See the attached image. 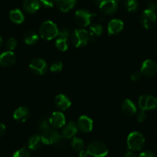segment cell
<instances>
[{
    "label": "cell",
    "instance_id": "cell-1",
    "mask_svg": "<svg viewBox=\"0 0 157 157\" xmlns=\"http://www.w3.org/2000/svg\"><path fill=\"white\" fill-rule=\"evenodd\" d=\"M59 29L52 21H46L39 28V36L45 40H52L58 36Z\"/></svg>",
    "mask_w": 157,
    "mask_h": 157
},
{
    "label": "cell",
    "instance_id": "cell-2",
    "mask_svg": "<svg viewBox=\"0 0 157 157\" xmlns=\"http://www.w3.org/2000/svg\"><path fill=\"white\" fill-rule=\"evenodd\" d=\"M88 155L93 157H105L108 154V148L105 143L100 141H93L89 144L86 148Z\"/></svg>",
    "mask_w": 157,
    "mask_h": 157
},
{
    "label": "cell",
    "instance_id": "cell-3",
    "mask_svg": "<svg viewBox=\"0 0 157 157\" xmlns=\"http://www.w3.org/2000/svg\"><path fill=\"white\" fill-rule=\"evenodd\" d=\"M127 146L130 150L140 151L144 147L145 138L140 132H132L127 137Z\"/></svg>",
    "mask_w": 157,
    "mask_h": 157
},
{
    "label": "cell",
    "instance_id": "cell-4",
    "mask_svg": "<svg viewBox=\"0 0 157 157\" xmlns=\"http://www.w3.org/2000/svg\"><path fill=\"white\" fill-rule=\"evenodd\" d=\"M90 33L86 29H75L72 33V42L76 48H81L86 46L88 42L90 41Z\"/></svg>",
    "mask_w": 157,
    "mask_h": 157
},
{
    "label": "cell",
    "instance_id": "cell-5",
    "mask_svg": "<svg viewBox=\"0 0 157 157\" xmlns=\"http://www.w3.org/2000/svg\"><path fill=\"white\" fill-rule=\"evenodd\" d=\"M94 16H96L95 13H91L85 9H81L75 12V21L79 26L86 27L90 25Z\"/></svg>",
    "mask_w": 157,
    "mask_h": 157
},
{
    "label": "cell",
    "instance_id": "cell-6",
    "mask_svg": "<svg viewBox=\"0 0 157 157\" xmlns=\"http://www.w3.org/2000/svg\"><path fill=\"white\" fill-rule=\"evenodd\" d=\"M140 22L146 29L153 28L156 22V15L155 12L149 9L144 10L140 16Z\"/></svg>",
    "mask_w": 157,
    "mask_h": 157
},
{
    "label": "cell",
    "instance_id": "cell-7",
    "mask_svg": "<svg viewBox=\"0 0 157 157\" xmlns=\"http://www.w3.org/2000/svg\"><path fill=\"white\" fill-rule=\"evenodd\" d=\"M139 106L141 110L148 111L157 108V99L151 95H143L139 99Z\"/></svg>",
    "mask_w": 157,
    "mask_h": 157
},
{
    "label": "cell",
    "instance_id": "cell-8",
    "mask_svg": "<svg viewBox=\"0 0 157 157\" xmlns=\"http://www.w3.org/2000/svg\"><path fill=\"white\" fill-rule=\"evenodd\" d=\"M40 136H41L43 143L46 145H51L55 144L61 138L62 135H60L53 128H48L46 130L43 131V133Z\"/></svg>",
    "mask_w": 157,
    "mask_h": 157
},
{
    "label": "cell",
    "instance_id": "cell-9",
    "mask_svg": "<svg viewBox=\"0 0 157 157\" xmlns=\"http://www.w3.org/2000/svg\"><path fill=\"white\" fill-rule=\"evenodd\" d=\"M29 69L36 75H43L47 72V63L42 59H35L30 63Z\"/></svg>",
    "mask_w": 157,
    "mask_h": 157
},
{
    "label": "cell",
    "instance_id": "cell-10",
    "mask_svg": "<svg viewBox=\"0 0 157 157\" xmlns=\"http://www.w3.org/2000/svg\"><path fill=\"white\" fill-rule=\"evenodd\" d=\"M99 10L104 15L111 16L118 10V3L116 0H103L99 4Z\"/></svg>",
    "mask_w": 157,
    "mask_h": 157
},
{
    "label": "cell",
    "instance_id": "cell-11",
    "mask_svg": "<svg viewBox=\"0 0 157 157\" xmlns=\"http://www.w3.org/2000/svg\"><path fill=\"white\" fill-rule=\"evenodd\" d=\"M157 72V64L152 59H146L142 64L141 73L148 77L155 75Z\"/></svg>",
    "mask_w": 157,
    "mask_h": 157
},
{
    "label": "cell",
    "instance_id": "cell-12",
    "mask_svg": "<svg viewBox=\"0 0 157 157\" xmlns=\"http://www.w3.org/2000/svg\"><path fill=\"white\" fill-rule=\"evenodd\" d=\"M49 123L52 127L62 128L66 125V117L61 112H54L49 117Z\"/></svg>",
    "mask_w": 157,
    "mask_h": 157
},
{
    "label": "cell",
    "instance_id": "cell-13",
    "mask_svg": "<svg viewBox=\"0 0 157 157\" xmlns=\"http://www.w3.org/2000/svg\"><path fill=\"white\" fill-rule=\"evenodd\" d=\"M78 129L82 132H90L93 130V122L91 118L87 116H81L78 118V123H77Z\"/></svg>",
    "mask_w": 157,
    "mask_h": 157
},
{
    "label": "cell",
    "instance_id": "cell-14",
    "mask_svg": "<svg viewBox=\"0 0 157 157\" xmlns=\"http://www.w3.org/2000/svg\"><path fill=\"white\" fill-rule=\"evenodd\" d=\"M16 57L13 51H6L0 55V66L2 67H9L16 63Z\"/></svg>",
    "mask_w": 157,
    "mask_h": 157
},
{
    "label": "cell",
    "instance_id": "cell-15",
    "mask_svg": "<svg viewBox=\"0 0 157 157\" xmlns=\"http://www.w3.org/2000/svg\"><path fill=\"white\" fill-rule=\"evenodd\" d=\"M30 116V111L28 107L20 106L15 110L13 113V118L19 123H25L28 120Z\"/></svg>",
    "mask_w": 157,
    "mask_h": 157
},
{
    "label": "cell",
    "instance_id": "cell-16",
    "mask_svg": "<svg viewBox=\"0 0 157 157\" xmlns=\"http://www.w3.org/2000/svg\"><path fill=\"white\" fill-rule=\"evenodd\" d=\"M124 28V23L122 20L118 19H112L108 24L107 30L109 35H116L123 31Z\"/></svg>",
    "mask_w": 157,
    "mask_h": 157
},
{
    "label": "cell",
    "instance_id": "cell-17",
    "mask_svg": "<svg viewBox=\"0 0 157 157\" xmlns=\"http://www.w3.org/2000/svg\"><path fill=\"white\" fill-rule=\"evenodd\" d=\"M77 132H78L77 125L73 122H69L63 126V131H62V136L66 140H69L75 136Z\"/></svg>",
    "mask_w": 157,
    "mask_h": 157
},
{
    "label": "cell",
    "instance_id": "cell-18",
    "mask_svg": "<svg viewBox=\"0 0 157 157\" xmlns=\"http://www.w3.org/2000/svg\"><path fill=\"white\" fill-rule=\"evenodd\" d=\"M40 5L39 0H24L22 7L27 13L33 14L39 10Z\"/></svg>",
    "mask_w": 157,
    "mask_h": 157
},
{
    "label": "cell",
    "instance_id": "cell-19",
    "mask_svg": "<svg viewBox=\"0 0 157 157\" xmlns=\"http://www.w3.org/2000/svg\"><path fill=\"white\" fill-rule=\"evenodd\" d=\"M55 104L57 108L64 111L71 106V101L64 94H59L55 98Z\"/></svg>",
    "mask_w": 157,
    "mask_h": 157
},
{
    "label": "cell",
    "instance_id": "cell-20",
    "mask_svg": "<svg viewBox=\"0 0 157 157\" xmlns=\"http://www.w3.org/2000/svg\"><path fill=\"white\" fill-rule=\"evenodd\" d=\"M56 3L60 11L68 13L75 7L76 0H56Z\"/></svg>",
    "mask_w": 157,
    "mask_h": 157
},
{
    "label": "cell",
    "instance_id": "cell-21",
    "mask_svg": "<svg viewBox=\"0 0 157 157\" xmlns=\"http://www.w3.org/2000/svg\"><path fill=\"white\" fill-rule=\"evenodd\" d=\"M122 110L123 113L128 116H132L136 113V107L132 100L126 99L122 104Z\"/></svg>",
    "mask_w": 157,
    "mask_h": 157
},
{
    "label": "cell",
    "instance_id": "cell-22",
    "mask_svg": "<svg viewBox=\"0 0 157 157\" xmlns=\"http://www.w3.org/2000/svg\"><path fill=\"white\" fill-rule=\"evenodd\" d=\"M42 143L43 142H42L41 136L37 134H34L29 138L27 146L29 149L31 150H36L41 146Z\"/></svg>",
    "mask_w": 157,
    "mask_h": 157
},
{
    "label": "cell",
    "instance_id": "cell-23",
    "mask_svg": "<svg viewBox=\"0 0 157 157\" xmlns=\"http://www.w3.org/2000/svg\"><path fill=\"white\" fill-rule=\"evenodd\" d=\"M10 18L12 22L16 24L22 23L24 22V19H25L23 13L19 9H15V10H11L10 13Z\"/></svg>",
    "mask_w": 157,
    "mask_h": 157
},
{
    "label": "cell",
    "instance_id": "cell-24",
    "mask_svg": "<svg viewBox=\"0 0 157 157\" xmlns=\"http://www.w3.org/2000/svg\"><path fill=\"white\" fill-rule=\"evenodd\" d=\"M39 35L36 33L35 31L33 30H29V31H27L26 33L24 35V42L26 43L27 45H34L39 41Z\"/></svg>",
    "mask_w": 157,
    "mask_h": 157
},
{
    "label": "cell",
    "instance_id": "cell-25",
    "mask_svg": "<svg viewBox=\"0 0 157 157\" xmlns=\"http://www.w3.org/2000/svg\"><path fill=\"white\" fill-rule=\"evenodd\" d=\"M103 32V28H102V25L99 23H95L92 25L90 27V37H98L100 36L102 34Z\"/></svg>",
    "mask_w": 157,
    "mask_h": 157
},
{
    "label": "cell",
    "instance_id": "cell-26",
    "mask_svg": "<svg viewBox=\"0 0 157 157\" xmlns=\"http://www.w3.org/2000/svg\"><path fill=\"white\" fill-rule=\"evenodd\" d=\"M71 146H72V149L77 152H81L84 149V146H85V143L84 141L81 138L78 137H74L71 141Z\"/></svg>",
    "mask_w": 157,
    "mask_h": 157
},
{
    "label": "cell",
    "instance_id": "cell-27",
    "mask_svg": "<svg viewBox=\"0 0 157 157\" xmlns=\"http://www.w3.org/2000/svg\"><path fill=\"white\" fill-rule=\"evenodd\" d=\"M124 7L128 12H136L138 10L139 4L136 0H125Z\"/></svg>",
    "mask_w": 157,
    "mask_h": 157
},
{
    "label": "cell",
    "instance_id": "cell-28",
    "mask_svg": "<svg viewBox=\"0 0 157 157\" xmlns=\"http://www.w3.org/2000/svg\"><path fill=\"white\" fill-rule=\"evenodd\" d=\"M56 46L57 49L61 52H65L68 49V41L67 39H62V38H58L56 41Z\"/></svg>",
    "mask_w": 157,
    "mask_h": 157
},
{
    "label": "cell",
    "instance_id": "cell-29",
    "mask_svg": "<svg viewBox=\"0 0 157 157\" xmlns=\"http://www.w3.org/2000/svg\"><path fill=\"white\" fill-rule=\"evenodd\" d=\"M13 157H31L30 152L25 148H22L15 152Z\"/></svg>",
    "mask_w": 157,
    "mask_h": 157
},
{
    "label": "cell",
    "instance_id": "cell-30",
    "mask_svg": "<svg viewBox=\"0 0 157 157\" xmlns=\"http://www.w3.org/2000/svg\"><path fill=\"white\" fill-rule=\"evenodd\" d=\"M69 35H70V31L66 27H62V28L59 29L58 36L59 38H62V39H67L69 38Z\"/></svg>",
    "mask_w": 157,
    "mask_h": 157
},
{
    "label": "cell",
    "instance_id": "cell-31",
    "mask_svg": "<svg viewBox=\"0 0 157 157\" xmlns=\"http://www.w3.org/2000/svg\"><path fill=\"white\" fill-rule=\"evenodd\" d=\"M17 46V41L15 38L11 37L7 40L6 42V47L10 51H13L16 49Z\"/></svg>",
    "mask_w": 157,
    "mask_h": 157
},
{
    "label": "cell",
    "instance_id": "cell-32",
    "mask_svg": "<svg viewBox=\"0 0 157 157\" xmlns=\"http://www.w3.org/2000/svg\"><path fill=\"white\" fill-rule=\"evenodd\" d=\"M62 69H63V63L61 62H55L50 66V70L56 73L61 72Z\"/></svg>",
    "mask_w": 157,
    "mask_h": 157
},
{
    "label": "cell",
    "instance_id": "cell-33",
    "mask_svg": "<svg viewBox=\"0 0 157 157\" xmlns=\"http://www.w3.org/2000/svg\"><path fill=\"white\" fill-rule=\"evenodd\" d=\"M56 146L57 148H59V149H64L65 148L67 147V143H66V139L63 138V136H61V138L59 139V140H58V141L56 142V143H55Z\"/></svg>",
    "mask_w": 157,
    "mask_h": 157
},
{
    "label": "cell",
    "instance_id": "cell-34",
    "mask_svg": "<svg viewBox=\"0 0 157 157\" xmlns=\"http://www.w3.org/2000/svg\"><path fill=\"white\" fill-rule=\"evenodd\" d=\"M49 123L46 120V119H42L39 123V129L42 131H44L47 129L49 127Z\"/></svg>",
    "mask_w": 157,
    "mask_h": 157
},
{
    "label": "cell",
    "instance_id": "cell-35",
    "mask_svg": "<svg viewBox=\"0 0 157 157\" xmlns=\"http://www.w3.org/2000/svg\"><path fill=\"white\" fill-rule=\"evenodd\" d=\"M40 4L46 8H52L56 2V0H39Z\"/></svg>",
    "mask_w": 157,
    "mask_h": 157
},
{
    "label": "cell",
    "instance_id": "cell-36",
    "mask_svg": "<svg viewBox=\"0 0 157 157\" xmlns=\"http://www.w3.org/2000/svg\"><path fill=\"white\" fill-rule=\"evenodd\" d=\"M136 118L139 123H143V122H144L145 120L146 119V111H144V110H141L140 112H139L138 114H137Z\"/></svg>",
    "mask_w": 157,
    "mask_h": 157
},
{
    "label": "cell",
    "instance_id": "cell-37",
    "mask_svg": "<svg viewBox=\"0 0 157 157\" xmlns=\"http://www.w3.org/2000/svg\"><path fill=\"white\" fill-rule=\"evenodd\" d=\"M138 157H156V155H155V154L153 152H152V151L146 150L142 152Z\"/></svg>",
    "mask_w": 157,
    "mask_h": 157
},
{
    "label": "cell",
    "instance_id": "cell-38",
    "mask_svg": "<svg viewBox=\"0 0 157 157\" xmlns=\"http://www.w3.org/2000/svg\"><path fill=\"white\" fill-rule=\"evenodd\" d=\"M142 78V73L139 72H135L131 75L130 78L132 81L136 82V81H140Z\"/></svg>",
    "mask_w": 157,
    "mask_h": 157
},
{
    "label": "cell",
    "instance_id": "cell-39",
    "mask_svg": "<svg viewBox=\"0 0 157 157\" xmlns=\"http://www.w3.org/2000/svg\"><path fill=\"white\" fill-rule=\"evenodd\" d=\"M148 9L152 11L155 12V10H157V3L154 1H151L149 2V5H148Z\"/></svg>",
    "mask_w": 157,
    "mask_h": 157
},
{
    "label": "cell",
    "instance_id": "cell-40",
    "mask_svg": "<svg viewBox=\"0 0 157 157\" xmlns=\"http://www.w3.org/2000/svg\"><path fill=\"white\" fill-rule=\"evenodd\" d=\"M6 131V127L5 125L0 123V137L3 136L5 135Z\"/></svg>",
    "mask_w": 157,
    "mask_h": 157
},
{
    "label": "cell",
    "instance_id": "cell-41",
    "mask_svg": "<svg viewBox=\"0 0 157 157\" xmlns=\"http://www.w3.org/2000/svg\"><path fill=\"white\" fill-rule=\"evenodd\" d=\"M124 157H137V156L136 155V154L133 153L132 152H128L125 154Z\"/></svg>",
    "mask_w": 157,
    "mask_h": 157
},
{
    "label": "cell",
    "instance_id": "cell-42",
    "mask_svg": "<svg viewBox=\"0 0 157 157\" xmlns=\"http://www.w3.org/2000/svg\"><path fill=\"white\" fill-rule=\"evenodd\" d=\"M2 43H3V40H2V37H0V48L2 47Z\"/></svg>",
    "mask_w": 157,
    "mask_h": 157
}]
</instances>
